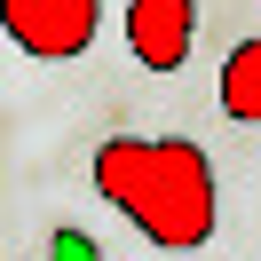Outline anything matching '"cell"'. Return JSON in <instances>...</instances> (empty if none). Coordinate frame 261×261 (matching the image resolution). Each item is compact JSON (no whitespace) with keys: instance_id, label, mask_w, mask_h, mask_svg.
I'll return each instance as SVG.
<instances>
[{"instance_id":"obj_1","label":"cell","mask_w":261,"mask_h":261,"mask_svg":"<svg viewBox=\"0 0 261 261\" xmlns=\"http://www.w3.org/2000/svg\"><path fill=\"white\" fill-rule=\"evenodd\" d=\"M95 190L166 253H198L222 229V182L214 159L182 135H119L95 150Z\"/></svg>"},{"instance_id":"obj_2","label":"cell","mask_w":261,"mask_h":261,"mask_svg":"<svg viewBox=\"0 0 261 261\" xmlns=\"http://www.w3.org/2000/svg\"><path fill=\"white\" fill-rule=\"evenodd\" d=\"M0 32L40 64H71V56L95 48L103 0H0Z\"/></svg>"},{"instance_id":"obj_3","label":"cell","mask_w":261,"mask_h":261,"mask_svg":"<svg viewBox=\"0 0 261 261\" xmlns=\"http://www.w3.org/2000/svg\"><path fill=\"white\" fill-rule=\"evenodd\" d=\"M127 48L143 71H182L198 48V0H127Z\"/></svg>"},{"instance_id":"obj_4","label":"cell","mask_w":261,"mask_h":261,"mask_svg":"<svg viewBox=\"0 0 261 261\" xmlns=\"http://www.w3.org/2000/svg\"><path fill=\"white\" fill-rule=\"evenodd\" d=\"M222 111L238 127H261V40H238L222 56Z\"/></svg>"}]
</instances>
